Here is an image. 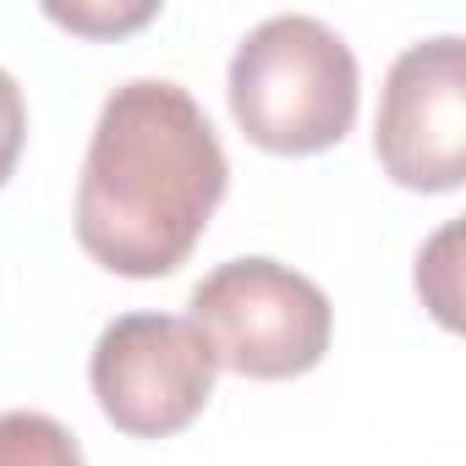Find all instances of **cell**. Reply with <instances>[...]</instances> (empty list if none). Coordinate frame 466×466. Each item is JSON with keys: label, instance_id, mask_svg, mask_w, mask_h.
I'll use <instances>...</instances> for the list:
<instances>
[{"label": "cell", "instance_id": "obj_1", "mask_svg": "<svg viewBox=\"0 0 466 466\" xmlns=\"http://www.w3.org/2000/svg\"><path fill=\"white\" fill-rule=\"evenodd\" d=\"M230 187V159L203 105L170 77L121 83L88 137L77 181V242L127 280L176 275Z\"/></svg>", "mask_w": 466, "mask_h": 466}, {"label": "cell", "instance_id": "obj_2", "mask_svg": "<svg viewBox=\"0 0 466 466\" xmlns=\"http://www.w3.org/2000/svg\"><path fill=\"white\" fill-rule=\"evenodd\" d=\"M230 116L264 154H324L357 121V56L308 12L264 17L230 56Z\"/></svg>", "mask_w": 466, "mask_h": 466}, {"label": "cell", "instance_id": "obj_3", "mask_svg": "<svg viewBox=\"0 0 466 466\" xmlns=\"http://www.w3.org/2000/svg\"><path fill=\"white\" fill-rule=\"evenodd\" d=\"M187 319L214 346V362L242 379H302L335 335L324 286L275 258H230L203 275Z\"/></svg>", "mask_w": 466, "mask_h": 466}, {"label": "cell", "instance_id": "obj_4", "mask_svg": "<svg viewBox=\"0 0 466 466\" xmlns=\"http://www.w3.org/2000/svg\"><path fill=\"white\" fill-rule=\"evenodd\" d=\"M214 346L181 313H121L88 357L99 411L132 439H170L192 428L214 395Z\"/></svg>", "mask_w": 466, "mask_h": 466}, {"label": "cell", "instance_id": "obj_5", "mask_svg": "<svg viewBox=\"0 0 466 466\" xmlns=\"http://www.w3.org/2000/svg\"><path fill=\"white\" fill-rule=\"evenodd\" d=\"M373 148L384 176L406 192H455L466 181V45L455 34L395 56Z\"/></svg>", "mask_w": 466, "mask_h": 466}, {"label": "cell", "instance_id": "obj_6", "mask_svg": "<svg viewBox=\"0 0 466 466\" xmlns=\"http://www.w3.org/2000/svg\"><path fill=\"white\" fill-rule=\"evenodd\" d=\"M0 466H88L83 444L50 411H0Z\"/></svg>", "mask_w": 466, "mask_h": 466}, {"label": "cell", "instance_id": "obj_7", "mask_svg": "<svg viewBox=\"0 0 466 466\" xmlns=\"http://www.w3.org/2000/svg\"><path fill=\"white\" fill-rule=\"evenodd\" d=\"M455 242H461V225H444L439 237L417 253V297L433 308V319L444 329L461 324V291H455Z\"/></svg>", "mask_w": 466, "mask_h": 466}, {"label": "cell", "instance_id": "obj_8", "mask_svg": "<svg viewBox=\"0 0 466 466\" xmlns=\"http://www.w3.org/2000/svg\"><path fill=\"white\" fill-rule=\"evenodd\" d=\"M159 6L154 0H137V6H50V23L88 34V39H110V34H132L143 23H154Z\"/></svg>", "mask_w": 466, "mask_h": 466}, {"label": "cell", "instance_id": "obj_9", "mask_svg": "<svg viewBox=\"0 0 466 466\" xmlns=\"http://www.w3.org/2000/svg\"><path fill=\"white\" fill-rule=\"evenodd\" d=\"M23 143H28V105H23L17 77L0 66V187L12 181V170L23 159Z\"/></svg>", "mask_w": 466, "mask_h": 466}]
</instances>
